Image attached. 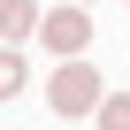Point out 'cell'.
I'll use <instances>...</instances> for the list:
<instances>
[{
  "label": "cell",
  "instance_id": "obj_1",
  "mask_svg": "<svg viewBox=\"0 0 130 130\" xmlns=\"http://www.w3.org/2000/svg\"><path fill=\"white\" fill-rule=\"evenodd\" d=\"M46 100H54V115H92L107 92H100V69H84V61L69 54V61L46 77Z\"/></svg>",
  "mask_w": 130,
  "mask_h": 130
},
{
  "label": "cell",
  "instance_id": "obj_2",
  "mask_svg": "<svg viewBox=\"0 0 130 130\" xmlns=\"http://www.w3.org/2000/svg\"><path fill=\"white\" fill-rule=\"evenodd\" d=\"M38 38H46L54 54H84V46H92V15H84V8H54V15L38 23Z\"/></svg>",
  "mask_w": 130,
  "mask_h": 130
},
{
  "label": "cell",
  "instance_id": "obj_3",
  "mask_svg": "<svg viewBox=\"0 0 130 130\" xmlns=\"http://www.w3.org/2000/svg\"><path fill=\"white\" fill-rule=\"evenodd\" d=\"M31 23H46V15H31V0H0V31H8V46H23Z\"/></svg>",
  "mask_w": 130,
  "mask_h": 130
},
{
  "label": "cell",
  "instance_id": "obj_4",
  "mask_svg": "<svg viewBox=\"0 0 130 130\" xmlns=\"http://www.w3.org/2000/svg\"><path fill=\"white\" fill-rule=\"evenodd\" d=\"M100 130H130V92H107L100 100Z\"/></svg>",
  "mask_w": 130,
  "mask_h": 130
},
{
  "label": "cell",
  "instance_id": "obj_5",
  "mask_svg": "<svg viewBox=\"0 0 130 130\" xmlns=\"http://www.w3.org/2000/svg\"><path fill=\"white\" fill-rule=\"evenodd\" d=\"M77 8H92V0H77Z\"/></svg>",
  "mask_w": 130,
  "mask_h": 130
}]
</instances>
